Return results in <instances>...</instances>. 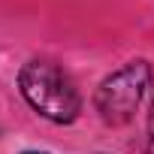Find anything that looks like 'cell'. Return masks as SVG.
I'll return each mask as SVG.
<instances>
[{
	"mask_svg": "<svg viewBox=\"0 0 154 154\" xmlns=\"http://www.w3.org/2000/svg\"><path fill=\"white\" fill-rule=\"evenodd\" d=\"M18 85H21V94L27 97V103L42 118H48L54 124L75 121V115L82 109V97L75 91V82L51 60L24 63V69L18 75Z\"/></svg>",
	"mask_w": 154,
	"mask_h": 154,
	"instance_id": "6da1fadb",
	"label": "cell"
},
{
	"mask_svg": "<svg viewBox=\"0 0 154 154\" xmlns=\"http://www.w3.org/2000/svg\"><path fill=\"white\" fill-rule=\"evenodd\" d=\"M151 82V66L145 60H130L118 72H112L109 79L97 91V109L106 124H127L133 112L139 109L145 88Z\"/></svg>",
	"mask_w": 154,
	"mask_h": 154,
	"instance_id": "7a4b0ae2",
	"label": "cell"
},
{
	"mask_svg": "<svg viewBox=\"0 0 154 154\" xmlns=\"http://www.w3.org/2000/svg\"><path fill=\"white\" fill-rule=\"evenodd\" d=\"M148 130H151V142H154V109H151V118H148Z\"/></svg>",
	"mask_w": 154,
	"mask_h": 154,
	"instance_id": "3957f363",
	"label": "cell"
}]
</instances>
